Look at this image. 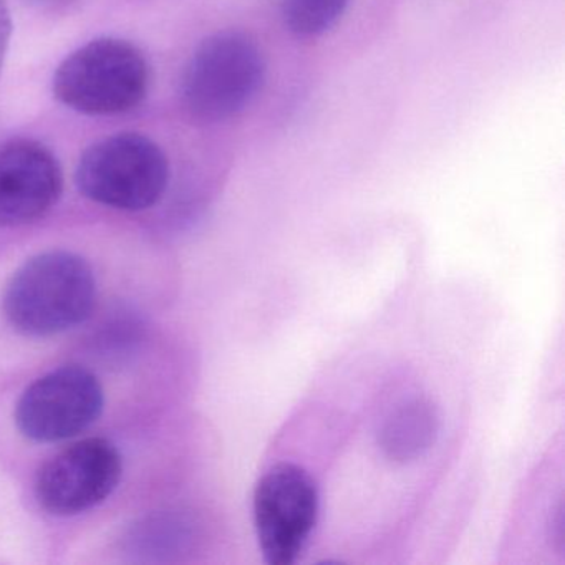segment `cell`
<instances>
[{"label":"cell","mask_w":565,"mask_h":565,"mask_svg":"<svg viewBox=\"0 0 565 565\" xmlns=\"http://www.w3.org/2000/svg\"><path fill=\"white\" fill-rule=\"evenodd\" d=\"M97 300V280L84 257L49 250L15 270L4 292V313L18 332L52 337L81 326Z\"/></svg>","instance_id":"1"},{"label":"cell","mask_w":565,"mask_h":565,"mask_svg":"<svg viewBox=\"0 0 565 565\" xmlns=\"http://www.w3.org/2000/svg\"><path fill=\"white\" fill-rule=\"evenodd\" d=\"M264 78L259 45L244 32H217L194 51L181 82V100L194 120L226 121L256 100Z\"/></svg>","instance_id":"2"},{"label":"cell","mask_w":565,"mask_h":565,"mask_svg":"<svg viewBox=\"0 0 565 565\" xmlns=\"http://www.w3.org/2000/svg\"><path fill=\"white\" fill-rule=\"evenodd\" d=\"M150 85L147 58L130 42L97 39L62 62L54 75L58 102L78 114L111 117L145 100Z\"/></svg>","instance_id":"3"},{"label":"cell","mask_w":565,"mask_h":565,"mask_svg":"<svg viewBox=\"0 0 565 565\" xmlns=\"http://www.w3.org/2000/svg\"><path fill=\"white\" fill-rule=\"evenodd\" d=\"M75 181L81 193L94 203L120 211H145L163 198L170 163L150 138L118 134L85 151Z\"/></svg>","instance_id":"4"},{"label":"cell","mask_w":565,"mask_h":565,"mask_svg":"<svg viewBox=\"0 0 565 565\" xmlns=\"http://www.w3.org/2000/svg\"><path fill=\"white\" fill-rule=\"evenodd\" d=\"M319 489L309 471L279 462L254 489V527L264 561L292 565L319 521Z\"/></svg>","instance_id":"5"},{"label":"cell","mask_w":565,"mask_h":565,"mask_svg":"<svg viewBox=\"0 0 565 565\" xmlns=\"http://www.w3.org/2000/svg\"><path fill=\"white\" fill-rule=\"evenodd\" d=\"M104 406V386L94 373L78 365L61 366L22 393L15 423L32 441H64L87 431L100 418Z\"/></svg>","instance_id":"6"},{"label":"cell","mask_w":565,"mask_h":565,"mask_svg":"<svg viewBox=\"0 0 565 565\" xmlns=\"http://www.w3.org/2000/svg\"><path fill=\"white\" fill-rule=\"evenodd\" d=\"M121 475L124 459L114 443L82 439L42 466L35 478V498L51 514H82L107 501Z\"/></svg>","instance_id":"7"},{"label":"cell","mask_w":565,"mask_h":565,"mask_svg":"<svg viewBox=\"0 0 565 565\" xmlns=\"http://www.w3.org/2000/svg\"><path fill=\"white\" fill-rule=\"evenodd\" d=\"M64 173L55 154L35 140L0 147V227H19L44 217L61 200Z\"/></svg>","instance_id":"8"},{"label":"cell","mask_w":565,"mask_h":565,"mask_svg":"<svg viewBox=\"0 0 565 565\" xmlns=\"http://www.w3.org/2000/svg\"><path fill=\"white\" fill-rule=\"evenodd\" d=\"M438 431L436 406L429 399H409L390 413L380 428L379 445L392 461H415L435 445Z\"/></svg>","instance_id":"9"},{"label":"cell","mask_w":565,"mask_h":565,"mask_svg":"<svg viewBox=\"0 0 565 565\" xmlns=\"http://www.w3.org/2000/svg\"><path fill=\"white\" fill-rule=\"evenodd\" d=\"M350 0H282V19L299 39H317L339 24Z\"/></svg>","instance_id":"10"},{"label":"cell","mask_w":565,"mask_h":565,"mask_svg":"<svg viewBox=\"0 0 565 565\" xmlns=\"http://www.w3.org/2000/svg\"><path fill=\"white\" fill-rule=\"evenodd\" d=\"M12 35V19L8 6L0 0V72L4 65L6 54H8L9 41Z\"/></svg>","instance_id":"11"},{"label":"cell","mask_w":565,"mask_h":565,"mask_svg":"<svg viewBox=\"0 0 565 565\" xmlns=\"http://www.w3.org/2000/svg\"><path fill=\"white\" fill-rule=\"evenodd\" d=\"M548 531H551V539L555 547L562 551L564 548V508H562V502H558L557 509L552 512Z\"/></svg>","instance_id":"12"},{"label":"cell","mask_w":565,"mask_h":565,"mask_svg":"<svg viewBox=\"0 0 565 565\" xmlns=\"http://www.w3.org/2000/svg\"><path fill=\"white\" fill-rule=\"evenodd\" d=\"M34 2H41V4H57L61 0H34Z\"/></svg>","instance_id":"13"}]
</instances>
